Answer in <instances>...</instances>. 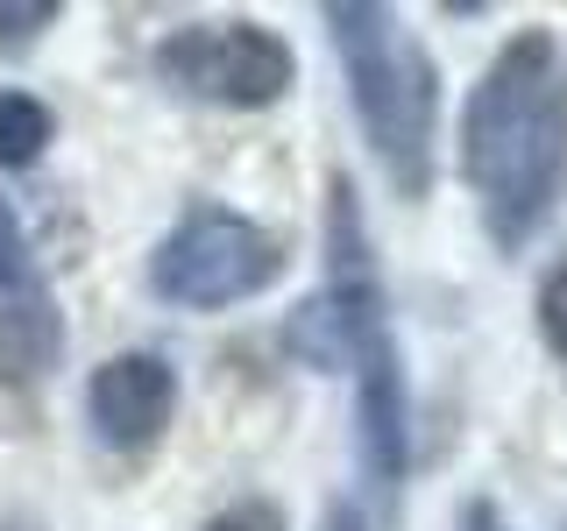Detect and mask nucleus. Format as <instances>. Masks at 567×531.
Returning a JSON list of instances; mask_svg holds the SVG:
<instances>
[{"instance_id": "nucleus-1", "label": "nucleus", "mask_w": 567, "mask_h": 531, "mask_svg": "<svg viewBox=\"0 0 567 531\" xmlns=\"http://www.w3.org/2000/svg\"><path fill=\"white\" fill-rule=\"evenodd\" d=\"M461 170L496 248H525L567 185V71L546 29H518L461 106Z\"/></svg>"}, {"instance_id": "nucleus-2", "label": "nucleus", "mask_w": 567, "mask_h": 531, "mask_svg": "<svg viewBox=\"0 0 567 531\" xmlns=\"http://www.w3.org/2000/svg\"><path fill=\"white\" fill-rule=\"evenodd\" d=\"M333 50L348 64V93L354 114H362L369 149L383 156L390 185L404 199H425L433 185V128H440V71L419 50V35L398 22L390 8H369V0H348V8H327Z\"/></svg>"}, {"instance_id": "nucleus-3", "label": "nucleus", "mask_w": 567, "mask_h": 531, "mask_svg": "<svg viewBox=\"0 0 567 531\" xmlns=\"http://www.w3.org/2000/svg\"><path fill=\"white\" fill-rule=\"evenodd\" d=\"M383 277H377V248H369V220L354 199V177L333 170L327 177V283L291 312L284 347L312 368H348V347L369 326H383Z\"/></svg>"}, {"instance_id": "nucleus-4", "label": "nucleus", "mask_w": 567, "mask_h": 531, "mask_svg": "<svg viewBox=\"0 0 567 531\" xmlns=\"http://www.w3.org/2000/svg\"><path fill=\"white\" fill-rule=\"evenodd\" d=\"M277 277H284V241H277L262 220L227 212V206H192L185 220H177L171 235L156 241V256H150L156 298L192 305V312L262 298Z\"/></svg>"}, {"instance_id": "nucleus-5", "label": "nucleus", "mask_w": 567, "mask_h": 531, "mask_svg": "<svg viewBox=\"0 0 567 531\" xmlns=\"http://www.w3.org/2000/svg\"><path fill=\"white\" fill-rule=\"evenodd\" d=\"M291 43L262 22H192L156 43V79L206 106H270L291 93Z\"/></svg>"}, {"instance_id": "nucleus-6", "label": "nucleus", "mask_w": 567, "mask_h": 531, "mask_svg": "<svg viewBox=\"0 0 567 531\" xmlns=\"http://www.w3.org/2000/svg\"><path fill=\"white\" fill-rule=\"evenodd\" d=\"M348 368H354L362 468L377 475V489H398L404 468H412V404H404V362H398V341H390V319L348 347Z\"/></svg>"}, {"instance_id": "nucleus-7", "label": "nucleus", "mask_w": 567, "mask_h": 531, "mask_svg": "<svg viewBox=\"0 0 567 531\" xmlns=\"http://www.w3.org/2000/svg\"><path fill=\"white\" fill-rule=\"evenodd\" d=\"M85 412H93V433L114 454L150 447V439L171 425V412H177L171 362L164 354H114V362H100L93 383H85Z\"/></svg>"}, {"instance_id": "nucleus-8", "label": "nucleus", "mask_w": 567, "mask_h": 531, "mask_svg": "<svg viewBox=\"0 0 567 531\" xmlns=\"http://www.w3.org/2000/svg\"><path fill=\"white\" fill-rule=\"evenodd\" d=\"M0 312H8L14 333L29 341L35 368H50V362L64 354V319H58V305H50L43 270H35L29 235H22V220H14L8 199H0Z\"/></svg>"}, {"instance_id": "nucleus-9", "label": "nucleus", "mask_w": 567, "mask_h": 531, "mask_svg": "<svg viewBox=\"0 0 567 531\" xmlns=\"http://www.w3.org/2000/svg\"><path fill=\"white\" fill-rule=\"evenodd\" d=\"M50 142V106L29 93H0V164H35Z\"/></svg>"}, {"instance_id": "nucleus-10", "label": "nucleus", "mask_w": 567, "mask_h": 531, "mask_svg": "<svg viewBox=\"0 0 567 531\" xmlns=\"http://www.w3.org/2000/svg\"><path fill=\"white\" fill-rule=\"evenodd\" d=\"M539 333H546V347L567 362V256L546 270V283H539Z\"/></svg>"}, {"instance_id": "nucleus-11", "label": "nucleus", "mask_w": 567, "mask_h": 531, "mask_svg": "<svg viewBox=\"0 0 567 531\" xmlns=\"http://www.w3.org/2000/svg\"><path fill=\"white\" fill-rule=\"evenodd\" d=\"M58 14L64 8H50V0H35V8H0V50H8V58H22L35 35L58 22Z\"/></svg>"}, {"instance_id": "nucleus-12", "label": "nucleus", "mask_w": 567, "mask_h": 531, "mask_svg": "<svg viewBox=\"0 0 567 531\" xmlns=\"http://www.w3.org/2000/svg\"><path fill=\"white\" fill-rule=\"evenodd\" d=\"M206 531H284V510L262 503V496H248V503H227Z\"/></svg>"}, {"instance_id": "nucleus-13", "label": "nucleus", "mask_w": 567, "mask_h": 531, "mask_svg": "<svg viewBox=\"0 0 567 531\" xmlns=\"http://www.w3.org/2000/svg\"><path fill=\"white\" fill-rule=\"evenodd\" d=\"M319 531H369V518L354 503H327V518H319Z\"/></svg>"}, {"instance_id": "nucleus-14", "label": "nucleus", "mask_w": 567, "mask_h": 531, "mask_svg": "<svg viewBox=\"0 0 567 531\" xmlns=\"http://www.w3.org/2000/svg\"><path fill=\"white\" fill-rule=\"evenodd\" d=\"M468 531H511V524H504V518H496V510H489V503H475V510H468Z\"/></svg>"}]
</instances>
